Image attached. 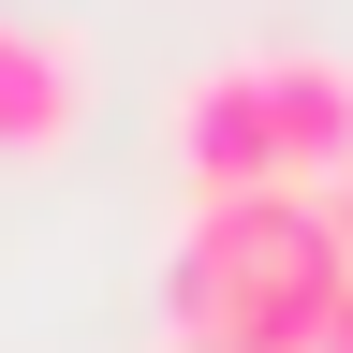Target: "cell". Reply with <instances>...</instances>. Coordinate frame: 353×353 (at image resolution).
Masks as SVG:
<instances>
[{"instance_id": "1", "label": "cell", "mask_w": 353, "mask_h": 353, "mask_svg": "<svg viewBox=\"0 0 353 353\" xmlns=\"http://www.w3.org/2000/svg\"><path fill=\"white\" fill-rule=\"evenodd\" d=\"M162 309H176V339H206V353H309L324 309H339L324 192H221V206H192Z\"/></svg>"}, {"instance_id": "2", "label": "cell", "mask_w": 353, "mask_h": 353, "mask_svg": "<svg viewBox=\"0 0 353 353\" xmlns=\"http://www.w3.org/2000/svg\"><path fill=\"white\" fill-rule=\"evenodd\" d=\"M176 162H192V206H221V192H294V176H280V118H265V59L176 88Z\"/></svg>"}, {"instance_id": "3", "label": "cell", "mask_w": 353, "mask_h": 353, "mask_svg": "<svg viewBox=\"0 0 353 353\" xmlns=\"http://www.w3.org/2000/svg\"><path fill=\"white\" fill-rule=\"evenodd\" d=\"M74 118H88V74H74V44H59V30H0V162H44V148H74Z\"/></svg>"}, {"instance_id": "4", "label": "cell", "mask_w": 353, "mask_h": 353, "mask_svg": "<svg viewBox=\"0 0 353 353\" xmlns=\"http://www.w3.org/2000/svg\"><path fill=\"white\" fill-rule=\"evenodd\" d=\"M265 118H280V176L294 192H324L353 162V74L339 59H265Z\"/></svg>"}, {"instance_id": "5", "label": "cell", "mask_w": 353, "mask_h": 353, "mask_svg": "<svg viewBox=\"0 0 353 353\" xmlns=\"http://www.w3.org/2000/svg\"><path fill=\"white\" fill-rule=\"evenodd\" d=\"M324 236H339V265H353V162L324 176Z\"/></svg>"}, {"instance_id": "6", "label": "cell", "mask_w": 353, "mask_h": 353, "mask_svg": "<svg viewBox=\"0 0 353 353\" xmlns=\"http://www.w3.org/2000/svg\"><path fill=\"white\" fill-rule=\"evenodd\" d=\"M309 353H353V265H339V309H324V339H309Z\"/></svg>"}, {"instance_id": "7", "label": "cell", "mask_w": 353, "mask_h": 353, "mask_svg": "<svg viewBox=\"0 0 353 353\" xmlns=\"http://www.w3.org/2000/svg\"><path fill=\"white\" fill-rule=\"evenodd\" d=\"M0 30H15V0H0Z\"/></svg>"}, {"instance_id": "8", "label": "cell", "mask_w": 353, "mask_h": 353, "mask_svg": "<svg viewBox=\"0 0 353 353\" xmlns=\"http://www.w3.org/2000/svg\"><path fill=\"white\" fill-rule=\"evenodd\" d=\"M176 353H206V339H176Z\"/></svg>"}]
</instances>
